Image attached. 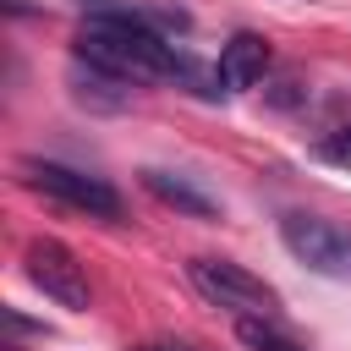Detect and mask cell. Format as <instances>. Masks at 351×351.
Listing matches in <instances>:
<instances>
[{
	"mask_svg": "<svg viewBox=\"0 0 351 351\" xmlns=\"http://www.w3.org/2000/svg\"><path fill=\"white\" fill-rule=\"evenodd\" d=\"M77 55L132 77V82H154V77H186V55H176V44L148 27L143 11H115V5H99L82 27H77Z\"/></svg>",
	"mask_w": 351,
	"mask_h": 351,
	"instance_id": "6da1fadb",
	"label": "cell"
},
{
	"mask_svg": "<svg viewBox=\"0 0 351 351\" xmlns=\"http://www.w3.org/2000/svg\"><path fill=\"white\" fill-rule=\"evenodd\" d=\"M186 280L197 285L203 302L236 313V318H280V291L269 280H258L252 269L230 263V258H192Z\"/></svg>",
	"mask_w": 351,
	"mask_h": 351,
	"instance_id": "7a4b0ae2",
	"label": "cell"
},
{
	"mask_svg": "<svg viewBox=\"0 0 351 351\" xmlns=\"http://www.w3.org/2000/svg\"><path fill=\"white\" fill-rule=\"evenodd\" d=\"M16 176L66 208H82L93 219H121V192L104 176H88V170L60 165V159H16Z\"/></svg>",
	"mask_w": 351,
	"mask_h": 351,
	"instance_id": "3957f363",
	"label": "cell"
},
{
	"mask_svg": "<svg viewBox=\"0 0 351 351\" xmlns=\"http://www.w3.org/2000/svg\"><path fill=\"white\" fill-rule=\"evenodd\" d=\"M22 269H27V280H33L55 307H66V313H88V307H93V285H88V274H82V263H77V252H71L66 241L33 236V241L22 247Z\"/></svg>",
	"mask_w": 351,
	"mask_h": 351,
	"instance_id": "277c9868",
	"label": "cell"
},
{
	"mask_svg": "<svg viewBox=\"0 0 351 351\" xmlns=\"http://www.w3.org/2000/svg\"><path fill=\"white\" fill-rule=\"evenodd\" d=\"M280 241L313 269V274H351V230L318 219V214H280Z\"/></svg>",
	"mask_w": 351,
	"mask_h": 351,
	"instance_id": "5b68a950",
	"label": "cell"
},
{
	"mask_svg": "<svg viewBox=\"0 0 351 351\" xmlns=\"http://www.w3.org/2000/svg\"><path fill=\"white\" fill-rule=\"evenodd\" d=\"M66 82H71V99L88 104V110H99V115H121L132 104V77H121V71L88 60V55H77V66H71Z\"/></svg>",
	"mask_w": 351,
	"mask_h": 351,
	"instance_id": "8992f818",
	"label": "cell"
},
{
	"mask_svg": "<svg viewBox=\"0 0 351 351\" xmlns=\"http://www.w3.org/2000/svg\"><path fill=\"white\" fill-rule=\"evenodd\" d=\"M143 186H148L165 208H176V214H192V219H219V197H208L203 186H192V181H186V176H176V170L148 165V170H143Z\"/></svg>",
	"mask_w": 351,
	"mask_h": 351,
	"instance_id": "52a82bcc",
	"label": "cell"
},
{
	"mask_svg": "<svg viewBox=\"0 0 351 351\" xmlns=\"http://www.w3.org/2000/svg\"><path fill=\"white\" fill-rule=\"evenodd\" d=\"M263 71H269V44H263L258 33H236V38L219 49V82H225L230 93L258 88Z\"/></svg>",
	"mask_w": 351,
	"mask_h": 351,
	"instance_id": "ba28073f",
	"label": "cell"
},
{
	"mask_svg": "<svg viewBox=\"0 0 351 351\" xmlns=\"http://www.w3.org/2000/svg\"><path fill=\"white\" fill-rule=\"evenodd\" d=\"M236 340L247 351H307L302 340H291L274 318H236Z\"/></svg>",
	"mask_w": 351,
	"mask_h": 351,
	"instance_id": "9c48e42d",
	"label": "cell"
},
{
	"mask_svg": "<svg viewBox=\"0 0 351 351\" xmlns=\"http://www.w3.org/2000/svg\"><path fill=\"white\" fill-rule=\"evenodd\" d=\"M324 159H335V165H351V126H340L335 137H324Z\"/></svg>",
	"mask_w": 351,
	"mask_h": 351,
	"instance_id": "30bf717a",
	"label": "cell"
},
{
	"mask_svg": "<svg viewBox=\"0 0 351 351\" xmlns=\"http://www.w3.org/2000/svg\"><path fill=\"white\" fill-rule=\"evenodd\" d=\"M137 351H186V346H137Z\"/></svg>",
	"mask_w": 351,
	"mask_h": 351,
	"instance_id": "8fae6325",
	"label": "cell"
},
{
	"mask_svg": "<svg viewBox=\"0 0 351 351\" xmlns=\"http://www.w3.org/2000/svg\"><path fill=\"white\" fill-rule=\"evenodd\" d=\"M93 5H110V0H93Z\"/></svg>",
	"mask_w": 351,
	"mask_h": 351,
	"instance_id": "7c38bea8",
	"label": "cell"
}]
</instances>
